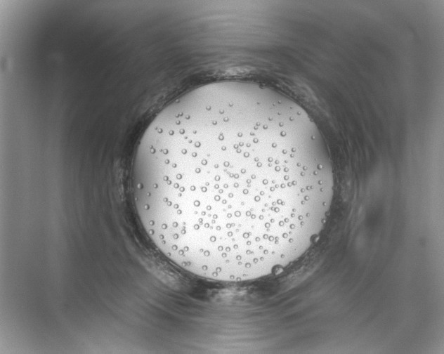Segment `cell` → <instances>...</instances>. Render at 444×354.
I'll return each instance as SVG.
<instances>
[{"label": "cell", "mask_w": 444, "mask_h": 354, "mask_svg": "<svg viewBox=\"0 0 444 354\" xmlns=\"http://www.w3.org/2000/svg\"><path fill=\"white\" fill-rule=\"evenodd\" d=\"M133 187L155 243L192 271L266 277L322 230L334 176L318 131L282 108L202 106L134 162Z\"/></svg>", "instance_id": "6da1fadb"}]
</instances>
